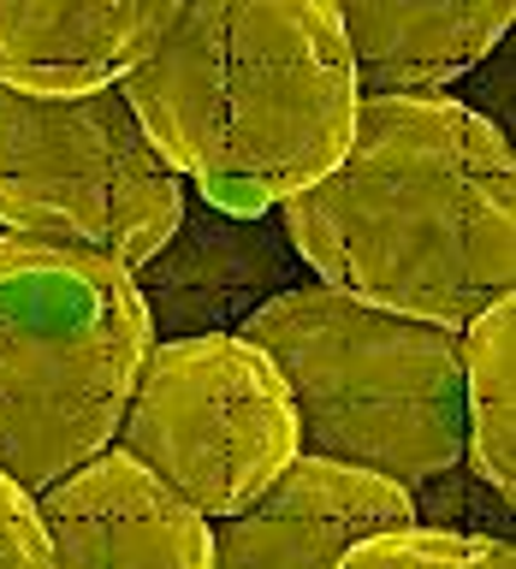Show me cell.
Instances as JSON below:
<instances>
[{
    "label": "cell",
    "instance_id": "6da1fadb",
    "mask_svg": "<svg viewBox=\"0 0 516 569\" xmlns=\"http://www.w3.org/2000/svg\"><path fill=\"white\" fill-rule=\"evenodd\" d=\"M274 213L315 284L445 332L516 284L510 137L452 96L356 101L345 160Z\"/></svg>",
    "mask_w": 516,
    "mask_h": 569
},
{
    "label": "cell",
    "instance_id": "7a4b0ae2",
    "mask_svg": "<svg viewBox=\"0 0 516 569\" xmlns=\"http://www.w3.org/2000/svg\"><path fill=\"white\" fill-rule=\"evenodd\" d=\"M119 96L155 154L220 213H274L320 184L363 101L327 0L155 7Z\"/></svg>",
    "mask_w": 516,
    "mask_h": 569
},
{
    "label": "cell",
    "instance_id": "3957f363",
    "mask_svg": "<svg viewBox=\"0 0 516 569\" xmlns=\"http://www.w3.org/2000/svg\"><path fill=\"white\" fill-rule=\"evenodd\" d=\"M279 368L302 457L416 487L463 462V345L327 284L274 297L238 327Z\"/></svg>",
    "mask_w": 516,
    "mask_h": 569
},
{
    "label": "cell",
    "instance_id": "277c9868",
    "mask_svg": "<svg viewBox=\"0 0 516 569\" xmlns=\"http://www.w3.org/2000/svg\"><path fill=\"white\" fill-rule=\"evenodd\" d=\"M149 345L125 267L0 231V475L42 498L113 451Z\"/></svg>",
    "mask_w": 516,
    "mask_h": 569
},
{
    "label": "cell",
    "instance_id": "5b68a950",
    "mask_svg": "<svg viewBox=\"0 0 516 569\" xmlns=\"http://www.w3.org/2000/svg\"><path fill=\"white\" fill-rule=\"evenodd\" d=\"M185 178L155 154L119 89L18 96L0 83V226L137 273L185 213Z\"/></svg>",
    "mask_w": 516,
    "mask_h": 569
},
{
    "label": "cell",
    "instance_id": "8992f818",
    "mask_svg": "<svg viewBox=\"0 0 516 569\" xmlns=\"http://www.w3.org/2000/svg\"><path fill=\"white\" fill-rule=\"evenodd\" d=\"M113 451L167 480L196 516L226 522L302 445L279 368L238 332H208L149 345Z\"/></svg>",
    "mask_w": 516,
    "mask_h": 569
},
{
    "label": "cell",
    "instance_id": "52a82bcc",
    "mask_svg": "<svg viewBox=\"0 0 516 569\" xmlns=\"http://www.w3.org/2000/svg\"><path fill=\"white\" fill-rule=\"evenodd\" d=\"M155 345L167 338L238 332L256 309L309 284L279 213H220L202 196H185L172 238L131 273Z\"/></svg>",
    "mask_w": 516,
    "mask_h": 569
},
{
    "label": "cell",
    "instance_id": "ba28073f",
    "mask_svg": "<svg viewBox=\"0 0 516 569\" xmlns=\"http://www.w3.org/2000/svg\"><path fill=\"white\" fill-rule=\"evenodd\" d=\"M391 528H416L404 487L297 451L238 516L214 528V569H338L345 551Z\"/></svg>",
    "mask_w": 516,
    "mask_h": 569
},
{
    "label": "cell",
    "instance_id": "9c48e42d",
    "mask_svg": "<svg viewBox=\"0 0 516 569\" xmlns=\"http://www.w3.org/2000/svg\"><path fill=\"white\" fill-rule=\"evenodd\" d=\"M36 510L53 569H214V522L119 451L53 480Z\"/></svg>",
    "mask_w": 516,
    "mask_h": 569
},
{
    "label": "cell",
    "instance_id": "30bf717a",
    "mask_svg": "<svg viewBox=\"0 0 516 569\" xmlns=\"http://www.w3.org/2000/svg\"><path fill=\"white\" fill-rule=\"evenodd\" d=\"M510 0H463V7H452V0H427V7L350 0V7H338V30H345L363 101L452 96L463 71H475L510 36Z\"/></svg>",
    "mask_w": 516,
    "mask_h": 569
},
{
    "label": "cell",
    "instance_id": "8fae6325",
    "mask_svg": "<svg viewBox=\"0 0 516 569\" xmlns=\"http://www.w3.org/2000/svg\"><path fill=\"white\" fill-rule=\"evenodd\" d=\"M155 7H18L0 0V83L18 96H101L137 66Z\"/></svg>",
    "mask_w": 516,
    "mask_h": 569
},
{
    "label": "cell",
    "instance_id": "7c38bea8",
    "mask_svg": "<svg viewBox=\"0 0 516 569\" xmlns=\"http://www.w3.org/2000/svg\"><path fill=\"white\" fill-rule=\"evenodd\" d=\"M463 345V462L516 505V302H493Z\"/></svg>",
    "mask_w": 516,
    "mask_h": 569
},
{
    "label": "cell",
    "instance_id": "4fadbf2b",
    "mask_svg": "<svg viewBox=\"0 0 516 569\" xmlns=\"http://www.w3.org/2000/svg\"><path fill=\"white\" fill-rule=\"evenodd\" d=\"M338 569H516V540H469V533L391 528L338 558Z\"/></svg>",
    "mask_w": 516,
    "mask_h": 569
},
{
    "label": "cell",
    "instance_id": "5bb4252c",
    "mask_svg": "<svg viewBox=\"0 0 516 569\" xmlns=\"http://www.w3.org/2000/svg\"><path fill=\"white\" fill-rule=\"evenodd\" d=\"M404 492H409L416 528L469 533V540H510V498H498L469 462H452V469L427 475V480H416V487H404Z\"/></svg>",
    "mask_w": 516,
    "mask_h": 569
},
{
    "label": "cell",
    "instance_id": "9a60e30c",
    "mask_svg": "<svg viewBox=\"0 0 516 569\" xmlns=\"http://www.w3.org/2000/svg\"><path fill=\"white\" fill-rule=\"evenodd\" d=\"M0 569H53L42 510H36V498L7 475H0Z\"/></svg>",
    "mask_w": 516,
    "mask_h": 569
},
{
    "label": "cell",
    "instance_id": "2e32d148",
    "mask_svg": "<svg viewBox=\"0 0 516 569\" xmlns=\"http://www.w3.org/2000/svg\"><path fill=\"white\" fill-rule=\"evenodd\" d=\"M452 101L463 107V113H475L480 124H493L498 137H510V60L493 48L475 71H463Z\"/></svg>",
    "mask_w": 516,
    "mask_h": 569
}]
</instances>
